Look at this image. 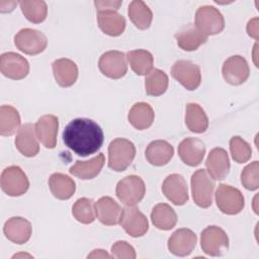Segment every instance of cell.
Returning <instances> with one entry per match:
<instances>
[{"instance_id":"6da1fadb","label":"cell","mask_w":259,"mask_h":259,"mask_svg":"<svg viewBox=\"0 0 259 259\" xmlns=\"http://www.w3.org/2000/svg\"><path fill=\"white\" fill-rule=\"evenodd\" d=\"M65 145L75 154L86 157L96 153L102 146L104 134L92 119L79 117L71 120L63 132Z\"/></svg>"},{"instance_id":"d590c367","label":"cell","mask_w":259,"mask_h":259,"mask_svg":"<svg viewBox=\"0 0 259 259\" xmlns=\"http://www.w3.org/2000/svg\"><path fill=\"white\" fill-rule=\"evenodd\" d=\"M19 5L25 18L32 23H40L47 18L48 5L42 0H23Z\"/></svg>"},{"instance_id":"d6986e66","label":"cell","mask_w":259,"mask_h":259,"mask_svg":"<svg viewBox=\"0 0 259 259\" xmlns=\"http://www.w3.org/2000/svg\"><path fill=\"white\" fill-rule=\"evenodd\" d=\"M204 143L197 138H186L178 146V155L181 161L190 166H198L204 157Z\"/></svg>"},{"instance_id":"ab89813d","label":"cell","mask_w":259,"mask_h":259,"mask_svg":"<svg viewBox=\"0 0 259 259\" xmlns=\"http://www.w3.org/2000/svg\"><path fill=\"white\" fill-rule=\"evenodd\" d=\"M111 255L118 259H135L136 251L126 241H116L111 246Z\"/></svg>"},{"instance_id":"4316f807","label":"cell","mask_w":259,"mask_h":259,"mask_svg":"<svg viewBox=\"0 0 259 259\" xmlns=\"http://www.w3.org/2000/svg\"><path fill=\"white\" fill-rule=\"evenodd\" d=\"M105 162L104 155L99 153L94 158L88 161L77 160L76 163L70 168V173L80 179L89 180L95 178L101 171Z\"/></svg>"},{"instance_id":"b9f144b4","label":"cell","mask_w":259,"mask_h":259,"mask_svg":"<svg viewBox=\"0 0 259 259\" xmlns=\"http://www.w3.org/2000/svg\"><path fill=\"white\" fill-rule=\"evenodd\" d=\"M247 32L248 35L253 37L254 39H258V17L252 18L251 20H249L248 24H247Z\"/></svg>"},{"instance_id":"7402d4cb","label":"cell","mask_w":259,"mask_h":259,"mask_svg":"<svg viewBox=\"0 0 259 259\" xmlns=\"http://www.w3.org/2000/svg\"><path fill=\"white\" fill-rule=\"evenodd\" d=\"M36 139L34 125L32 123H25L19 128L16 135V149L25 157H34L39 152V146Z\"/></svg>"},{"instance_id":"e0dca14e","label":"cell","mask_w":259,"mask_h":259,"mask_svg":"<svg viewBox=\"0 0 259 259\" xmlns=\"http://www.w3.org/2000/svg\"><path fill=\"white\" fill-rule=\"evenodd\" d=\"M95 213L99 222L105 226H115L120 223L123 208L110 196H102L95 203Z\"/></svg>"},{"instance_id":"74e56055","label":"cell","mask_w":259,"mask_h":259,"mask_svg":"<svg viewBox=\"0 0 259 259\" xmlns=\"http://www.w3.org/2000/svg\"><path fill=\"white\" fill-rule=\"evenodd\" d=\"M230 151L234 161L239 164L248 162L252 156L250 145L239 136H235L230 140Z\"/></svg>"},{"instance_id":"d6a6232c","label":"cell","mask_w":259,"mask_h":259,"mask_svg":"<svg viewBox=\"0 0 259 259\" xmlns=\"http://www.w3.org/2000/svg\"><path fill=\"white\" fill-rule=\"evenodd\" d=\"M132 70L139 76H146L153 70L154 57L146 50H134L126 54Z\"/></svg>"},{"instance_id":"ac0fdd59","label":"cell","mask_w":259,"mask_h":259,"mask_svg":"<svg viewBox=\"0 0 259 259\" xmlns=\"http://www.w3.org/2000/svg\"><path fill=\"white\" fill-rule=\"evenodd\" d=\"M34 128L37 140L46 148L54 149L56 147L59 128V119L56 115L46 114L40 116L37 119Z\"/></svg>"},{"instance_id":"f1b7e54d","label":"cell","mask_w":259,"mask_h":259,"mask_svg":"<svg viewBox=\"0 0 259 259\" xmlns=\"http://www.w3.org/2000/svg\"><path fill=\"white\" fill-rule=\"evenodd\" d=\"M49 187L56 198L66 200L71 198L75 193L76 183L66 174L54 173L49 178Z\"/></svg>"},{"instance_id":"5bb4252c","label":"cell","mask_w":259,"mask_h":259,"mask_svg":"<svg viewBox=\"0 0 259 259\" xmlns=\"http://www.w3.org/2000/svg\"><path fill=\"white\" fill-rule=\"evenodd\" d=\"M162 191L166 198L175 205H183L188 201L187 183L180 174L168 175L163 181Z\"/></svg>"},{"instance_id":"f546056e","label":"cell","mask_w":259,"mask_h":259,"mask_svg":"<svg viewBox=\"0 0 259 259\" xmlns=\"http://www.w3.org/2000/svg\"><path fill=\"white\" fill-rule=\"evenodd\" d=\"M151 220L157 229L169 231L176 226L177 214L169 204L158 203L151 211Z\"/></svg>"},{"instance_id":"7c38bea8","label":"cell","mask_w":259,"mask_h":259,"mask_svg":"<svg viewBox=\"0 0 259 259\" xmlns=\"http://www.w3.org/2000/svg\"><path fill=\"white\" fill-rule=\"evenodd\" d=\"M222 74L227 83L234 86L241 85L249 78V65L242 56H231L224 62Z\"/></svg>"},{"instance_id":"30bf717a","label":"cell","mask_w":259,"mask_h":259,"mask_svg":"<svg viewBox=\"0 0 259 259\" xmlns=\"http://www.w3.org/2000/svg\"><path fill=\"white\" fill-rule=\"evenodd\" d=\"M1 188L9 196H20L29 187V181L19 166H9L2 171Z\"/></svg>"},{"instance_id":"3957f363","label":"cell","mask_w":259,"mask_h":259,"mask_svg":"<svg viewBox=\"0 0 259 259\" xmlns=\"http://www.w3.org/2000/svg\"><path fill=\"white\" fill-rule=\"evenodd\" d=\"M191 193L194 202L202 208L209 207L212 203L214 179L204 169L196 170L191 176Z\"/></svg>"},{"instance_id":"4dcf8cb0","label":"cell","mask_w":259,"mask_h":259,"mask_svg":"<svg viewBox=\"0 0 259 259\" xmlns=\"http://www.w3.org/2000/svg\"><path fill=\"white\" fill-rule=\"evenodd\" d=\"M185 124L192 133L202 134L208 127V118L203 108L197 103H188L186 105Z\"/></svg>"},{"instance_id":"277c9868","label":"cell","mask_w":259,"mask_h":259,"mask_svg":"<svg viewBox=\"0 0 259 259\" xmlns=\"http://www.w3.org/2000/svg\"><path fill=\"white\" fill-rule=\"evenodd\" d=\"M117 198L126 206L137 205L146 194L144 180L137 175H128L118 181L115 188Z\"/></svg>"},{"instance_id":"2e32d148","label":"cell","mask_w":259,"mask_h":259,"mask_svg":"<svg viewBox=\"0 0 259 259\" xmlns=\"http://www.w3.org/2000/svg\"><path fill=\"white\" fill-rule=\"evenodd\" d=\"M197 237L189 229L182 228L176 230L168 239V250L175 256H188L195 248Z\"/></svg>"},{"instance_id":"7bdbcfd3","label":"cell","mask_w":259,"mask_h":259,"mask_svg":"<svg viewBox=\"0 0 259 259\" xmlns=\"http://www.w3.org/2000/svg\"><path fill=\"white\" fill-rule=\"evenodd\" d=\"M17 5V2L15 1H1L0 2V11L1 12H10L14 9V7Z\"/></svg>"},{"instance_id":"d4e9b609","label":"cell","mask_w":259,"mask_h":259,"mask_svg":"<svg viewBox=\"0 0 259 259\" xmlns=\"http://www.w3.org/2000/svg\"><path fill=\"white\" fill-rule=\"evenodd\" d=\"M174 155V149L171 144L164 140H156L151 142L146 149L147 161L157 167L164 166L170 162Z\"/></svg>"},{"instance_id":"8fae6325","label":"cell","mask_w":259,"mask_h":259,"mask_svg":"<svg viewBox=\"0 0 259 259\" xmlns=\"http://www.w3.org/2000/svg\"><path fill=\"white\" fill-rule=\"evenodd\" d=\"M100 72L110 79H120L127 72L126 56L119 51H108L98 61Z\"/></svg>"},{"instance_id":"ba28073f","label":"cell","mask_w":259,"mask_h":259,"mask_svg":"<svg viewBox=\"0 0 259 259\" xmlns=\"http://www.w3.org/2000/svg\"><path fill=\"white\" fill-rule=\"evenodd\" d=\"M14 45L16 48L30 56L42 53L48 46L47 36L37 29L22 28L14 36Z\"/></svg>"},{"instance_id":"836d02e7","label":"cell","mask_w":259,"mask_h":259,"mask_svg":"<svg viewBox=\"0 0 259 259\" xmlns=\"http://www.w3.org/2000/svg\"><path fill=\"white\" fill-rule=\"evenodd\" d=\"M20 115L18 110L11 105L0 107V135L9 137L20 128Z\"/></svg>"},{"instance_id":"1f68e13d","label":"cell","mask_w":259,"mask_h":259,"mask_svg":"<svg viewBox=\"0 0 259 259\" xmlns=\"http://www.w3.org/2000/svg\"><path fill=\"white\" fill-rule=\"evenodd\" d=\"M127 14L135 26L142 30L148 29L153 20L152 10L141 0H134L130 3Z\"/></svg>"},{"instance_id":"e575fe53","label":"cell","mask_w":259,"mask_h":259,"mask_svg":"<svg viewBox=\"0 0 259 259\" xmlns=\"http://www.w3.org/2000/svg\"><path fill=\"white\" fill-rule=\"evenodd\" d=\"M168 84L169 79L167 74L160 69H154L146 76V93L150 96H160L166 92Z\"/></svg>"},{"instance_id":"8d00e7d4","label":"cell","mask_w":259,"mask_h":259,"mask_svg":"<svg viewBox=\"0 0 259 259\" xmlns=\"http://www.w3.org/2000/svg\"><path fill=\"white\" fill-rule=\"evenodd\" d=\"M72 214L81 224H91L95 221V207L92 199L81 197L72 206Z\"/></svg>"},{"instance_id":"9c48e42d","label":"cell","mask_w":259,"mask_h":259,"mask_svg":"<svg viewBox=\"0 0 259 259\" xmlns=\"http://www.w3.org/2000/svg\"><path fill=\"white\" fill-rule=\"evenodd\" d=\"M171 75L189 91L197 89L201 83L199 66L188 60L176 61L171 68Z\"/></svg>"},{"instance_id":"8992f818","label":"cell","mask_w":259,"mask_h":259,"mask_svg":"<svg viewBox=\"0 0 259 259\" xmlns=\"http://www.w3.org/2000/svg\"><path fill=\"white\" fill-rule=\"evenodd\" d=\"M214 195L219 209L225 214L234 215L241 212L244 208V196L236 187L228 184H220Z\"/></svg>"},{"instance_id":"ffe728a7","label":"cell","mask_w":259,"mask_h":259,"mask_svg":"<svg viewBox=\"0 0 259 259\" xmlns=\"http://www.w3.org/2000/svg\"><path fill=\"white\" fill-rule=\"evenodd\" d=\"M3 233L12 243L22 245L30 239L32 227L30 222L26 219L21 217H12L5 222Z\"/></svg>"},{"instance_id":"4fadbf2b","label":"cell","mask_w":259,"mask_h":259,"mask_svg":"<svg viewBox=\"0 0 259 259\" xmlns=\"http://www.w3.org/2000/svg\"><path fill=\"white\" fill-rule=\"evenodd\" d=\"M1 73L12 80H21L29 73L27 60L14 52H7L0 57Z\"/></svg>"},{"instance_id":"60d3db41","label":"cell","mask_w":259,"mask_h":259,"mask_svg":"<svg viewBox=\"0 0 259 259\" xmlns=\"http://www.w3.org/2000/svg\"><path fill=\"white\" fill-rule=\"evenodd\" d=\"M121 4H122V1H112V0L94 1V5L98 12L99 11H108V10L116 11L117 9H119Z\"/></svg>"},{"instance_id":"9a60e30c","label":"cell","mask_w":259,"mask_h":259,"mask_svg":"<svg viewBox=\"0 0 259 259\" xmlns=\"http://www.w3.org/2000/svg\"><path fill=\"white\" fill-rule=\"evenodd\" d=\"M119 224L133 238L142 237L149 230L148 219L139 208L134 206H126L123 208Z\"/></svg>"},{"instance_id":"ee69618b","label":"cell","mask_w":259,"mask_h":259,"mask_svg":"<svg viewBox=\"0 0 259 259\" xmlns=\"http://www.w3.org/2000/svg\"><path fill=\"white\" fill-rule=\"evenodd\" d=\"M88 258H111L112 255H109L102 249H95L93 250L88 256Z\"/></svg>"},{"instance_id":"83f0119b","label":"cell","mask_w":259,"mask_h":259,"mask_svg":"<svg viewBox=\"0 0 259 259\" xmlns=\"http://www.w3.org/2000/svg\"><path fill=\"white\" fill-rule=\"evenodd\" d=\"M154 118V110L152 106L147 102L135 103L127 114L130 123L139 131L149 128L152 125Z\"/></svg>"},{"instance_id":"603a6c76","label":"cell","mask_w":259,"mask_h":259,"mask_svg":"<svg viewBox=\"0 0 259 259\" xmlns=\"http://www.w3.org/2000/svg\"><path fill=\"white\" fill-rule=\"evenodd\" d=\"M175 39L178 47L186 52L197 50L201 45L205 44L207 36L201 33L194 24H186L175 33Z\"/></svg>"},{"instance_id":"52a82bcc","label":"cell","mask_w":259,"mask_h":259,"mask_svg":"<svg viewBox=\"0 0 259 259\" xmlns=\"http://www.w3.org/2000/svg\"><path fill=\"white\" fill-rule=\"evenodd\" d=\"M200 246L206 255L222 256L229 249V237L222 228L208 226L201 232Z\"/></svg>"},{"instance_id":"cb8c5ba5","label":"cell","mask_w":259,"mask_h":259,"mask_svg":"<svg viewBox=\"0 0 259 259\" xmlns=\"http://www.w3.org/2000/svg\"><path fill=\"white\" fill-rule=\"evenodd\" d=\"M52 68L55 80L61 87H70L77 81L78 67L74 61L67 58L58 59L53 62Z\"/></svg>"},{"instance_id":"484cf974","label":"cell","mask_w":259,"mask_h":259,"mask_svg":"<svg viewBox=\"0 0 259 259\" xmlns=\"http://www.w3.org/2000/svg\"><path fill=\"white\" fill-rule=\"evenodd\" d=\"M97 23L99 28L110 36H118L125 29L124 17L113 10L97 12Z\"/></svg>"},{"instance_id":"5b68a950","label":"cell","mask_w":259,"mask_h":259,"mask_svg":"<svg viewBox=\"0 0 259 259\" xmlns=\"http://www.w3.org/2000/svg\"><path fill=\"white\" fill-rule=\"evenodd\" d=\"M195 26L204 35H214L225 28V18L214 6H200L195 12Z\"/></svg>"},{"instance_id":"f35d334b","label":"cell","mask_w":259,"mask_h":259,"mask_svg":"<svg viewBox=\"0 0 259 259\" xmlns=\"http://www.w3.org/2000/svg\"><path fill=\"white\" fill-rule=\"evenodd\" d=\"M241 183L248 190H257L259 187V162L253 161L241 172Z\"/></svg>"},{"instance_id":"44dd1931","label":"cell","mask_w":259,"mask_h":259,"mask_svg":"<svg viewBox=\"0 0 259 259\" xmlns=\"http://www.w3.org/2000/svg\"><path fill=\"white\" fill-rule=\"evenodd\" d=\"M206 172L214 180H223L230 172V159L227 151L223 148L212 149L205 161Z\"/></svg>"},{"instance_id":"7a4b0ae2","label":"cell","mask_w":259,"mask_h":259,"mask_svg":"<svg viewBox=\"0 0 259 259\" xmlns=\"http://www.w3.org/2000/svg\"><path fill=\"white\" fill-rule=\"evenodd\" d=\"M136 157V147L133 142L117 138L108 146V167L116 172L124 171Z\"/></svg>"}]
</instances>
